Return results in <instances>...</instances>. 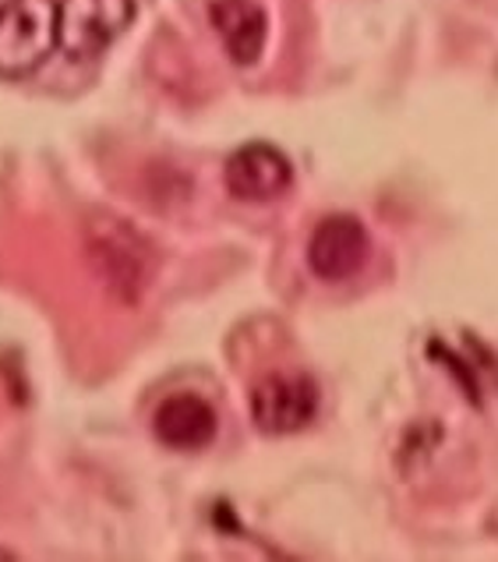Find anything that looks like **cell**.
<instances>
[{"mask_svg":"<svg viewBox=\"0 0 498 562\" xmlns=\"http://www.w3.org/2000/svg\"><path fill=\"white\" fill-rule=\"evenodd\" d=\"M86 255L110 294L121 304H138L152 280V248L138 231L127 227L117 216H92L86 223Z\"/></svg>","mask_w":498,"mask_h":562,"instance_id":"cell-1","label":"cell"},{"mask_svg":"<svg viewBox=\"0 0 498 562\" xmlns=\"http://www.w3.org/2000/svg\"><path fill=\"white\" fill-rule=\"evenodd\" d=\"M57 50V0L0 4V78H25Z\"/></svg>","mask_w":498,"mask_h":562,"instance_id":"cell-2","label":"cell"},{"mask_svg":"<svg viewBox=\"0 0 498 562\" xmlns=\"http://www.w3.org/2000/svg\"><path fill=\"white\" fill-rule=\"evenodd\" d=\"M135 11V0H57V46L75 60L103 54Z\"/></svg>","mask_w":498,"mask_h":562,"instance_id":"cell-3","label":"cell"},{"mask_svg":"<svg viewBox=\"0 0 498 562\" xmlns=\"http://www.w3.org/2000/svg\"><path fill=\"white\" fill-rule=\"evenodd\" d=\"M318 414V385L308 375H269L251 390V422L265 436H291Z\"/></svg>","mask_w":498,"mask_h":562,"instance_id":"cell-4","label":"cell"},{"mask_svg":"<svg viewBox=\"0 0 498 562\" xmlns=\"http://www.w3.org/2000/svg\"><path fill=\"white\" fill-rule=\"evenodd\" d=\"M367 251H372V240L358 216L336 213L326 216L318 227L312 231L308 240V266L318 280L326 283H343L350 277H358L367 262Z\"/></svg>","mask_w":498,"mask_h":562,"instance_id":"cell-5","label":"cell"},{"mask_svg":"<svg viewBox=\"0 0 498 562\" xmlns=\"http://www.w3.org/2000/svg\"><path fill=\"white\" fill-rule=\"evenodd\" d=\"M223 181H227V191L240 202H272L294 184V167L269 142H248V146H240L227 159Z\"/></svg>","mask_w":498,"mask_h":562,"instance_id":"cell-6","label":"cell"},{"mask_svg":"<svg viewBox=\"0 0 498 562\" xmlns=\"http://www.w3.org/2000/svg\"><path fill=\"white\" fill-rule=\"evenodd\" d=\"M208 22L223 40V50L240 68H251L262 57L269 40V14L259 0H213Z\"/></svg>","mask_w":498,"mask_h":562,"instance_id":"cell-7","label":"cell"},{"mask_svg":"<svg viewBox=\"0 0 498 562\" xmlns=\"http://www.w3.org/2000/svg\"><path fill=\"white\" fill-rule=\"evenodd\" d=\"M216 428H219V417H216L213 404H205V400L195 393H177V396L163 400L152 417L156 439L170 449H184V453L205 449L216 439Z\"/></svg>","mask_w":498,"mask_h":562,"instance_id":"cell-8","label":"cell"}]
</instances>
